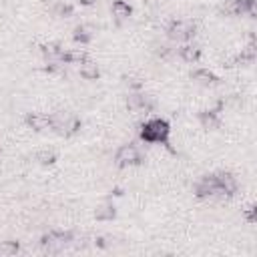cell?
Here are the masks:
<instances>
[{
    "label": "cell",
    "instance_id": "6da1fadb",
    "mask_svg": "<svg viewBox=\"0 0 257 257\" xmlns=\"http://www.w3.org/2000/svg\"><path fill=\"white\" fill-rule=\"evenodd\" d=\"M169 122L165 118H149L141 124V139L145 143H161L169 147Z\"/></svg>",
    "mask_w": 257,
    "mask_h": 257
},
{
    "label": "cell",
    "instance_id": "7a4b0ae2",
    "mask_svg": "<svg viewBox=\"0 0 257 257\" xmlns=\"http://www.w3.org/2000/svg\"><path fill=\"white\" fill-rule=\"evenodd\" d=\"M50 128L56 131L62 137H72L78 128H80V118L72 112L66 110H58L50 114Z\"/></svg>",
    "mask_w": 257,
    "mask_h": 257
},
{
    "label": "cell",
    "instance_id": "3957f363",
    "mask_svg": "<svg viewBox=\"0 0 257 257\" xmlns=\"http://www.w3.org/2000/svg\"><path fill=\"white\" fill-rule=\"evenodd\" d=\"M70 241H72V233H70V231H48V233L42 235L40 245H42V249L48 251V253H58V251H62Z\"/></svg>",
    "mask_w": 257,
    "mask_h": 257
},
{
    "label": "cell",
    "instance_id": "277c9868",
    "mask_svg": "<svg viewBox=\"0 0 257 257\" xmlns=\"http://www.w3.org/2000/svg\"><path fill=\"white\" fill-rule=\"evenodd\" d=\"M195 32H197V26L191 20H173L167 26V36H169V40H175V42H185V40L193 38Z\"/></svg>",
    "mask_w": 257,
    "mask_h": 257
},
{
    "label": "cell",
    "instance_id": "5b68a950",
    "mask_svg": "<svg viewBox=\"0 0 257 257\" xmlns=\"http://www.w3.org/2000/svg\"><path fill=\"white\" fill-rule=\"evenodd\" d=\"M195 195H197L199 199H217V197H225V193H223V189L219 187L215 175H207V177H203L201 181H197V185H195Z\"/></svg>",
    "mask_w": 257,
    "mask_h": 257
},
{
    "label": "cell",
    "instance_id": "8992f818",
    "mask_svg": "<svg viewBox=\"0 0 257 257\" xmlns=\"http://www.w3.org/2000/svg\"><path fill=\"white\" fill-rule=\"evenodd\" d=\"M114 161L118 167H135V165H141L143 163V153L135 147V145H122L116 155H114Z\"/></svg>",
    "mask_w": 257,
    "mask_h": 257
},
{
    "label": "cell",
    "instance_id": "52a82bcc",
    "mask_svg": "<svg viewBox=\"0 0 257 257\" xmlns=\"http://www.w3.org/2000/svg\"><path fill=\"white\" fill-rule=\"evenodd\" d=\"M126 108H128L131 112H135V114H139V112H149V110L153 108V100H151V96H147V94H143V92H139V90H133V92H128V96H126Z\"/></svg>",
    "mask_w": 257,
    "mask_h": 257
},
{
    "label": "cell",
    "instance_id": "ba28073f",
    "mask_svg": "<svg viewBox=\"0 0 257 257\" xmlns=\"http://www.w3.org/2000/svg\"><path fill=\"white\" fill-rule=\"evenodd\" d=\"M42 56H44L46 64H66V50L56 42L44 44L42 46Z\"/></svg>",
    "mask_w": 257,
    "mask_h": 257
},
{
    "label": "cell",
    "instance_id": "9c48e42d",
    "mask_svg": "<svg viewBox=\"0 0 257 257\" xmlns=\"http://www.w3.org/2000/svg\"><path fill=\"white\" fill-rule=\"evenodd\" d=\"M26 124L32 131H36V133L48 131L50 128V114H44V112H28L26 114Z\"/></svg>",
    "mask_w": 257,
    "mask_h": 257
},
{
    "label": "cell",
    "instance_id": "30bf717a",
    "mask_svg": "<svg viewBox=\"0 0 257 257\" xmlns=\"http://www.w3.org/2000/svg\"><path fill=\"white\" fill-rule=\"evenodd\" d=\"M215 177H217V183H219V187L223 189L225 197H231V195L237 193L239 183H237V179H235L231 173H217Z\"/></svg>",
    "mask_w": 257,
    "mask_h": 257
},
{
    "label": "cell",
    "instance_id": "8fae6325",
    "mask_svg": "<svg viewBox=\"0 0 257 257\" xmlns=\"http://www.w3.org/2000/svg\"><path fill=\"white\" fill-rule=\"evenodd\" d=\"M110 12H112V18L120 24V22H124V20L133 14V8H131V4L124 2V0H114L112 6H110Z\"/></svg>",
    "mask_w": 257,
    "mask_h": 257
},
{
    "label": "cell",
    "instance_id": "7c38bea8",
    "mask_svg": "<svg viewBox=\"0 0 257 257\" xmlns=\"http://www.w3.org/2000/svg\"><path fill=\"white\" fill-rule=\"evenodd\" d=\"M191 78L195 82L203 84V86H215V84H219V78L211 70H207V68H197L195 72H191Z\"/></svg>",
    "mask_w": 257,
    "mask_h": 257
},
{
    "label": "cell",
    "instance_id": "4fadbf2b",
    "mask_svg": "<svg viewBox=\"0 0 257 257\" xmlns=\"http://www.w3.org/2000/svg\"><path fill=\"white\" fill-rule=\"evenodd\" d=\"M219 12L225 16H241V14H245V2L243 0H225L221 4Z\"/></svg>",
    "mask_w": 257,
    "mask_h": 257
},
{
    "label": "cell",
    "instance_id": "5bb4252c",
    "mask_svg": "<svg viewBox=\"0 0 257 257\" xmlns=\"http://www.w3.org/2000/svg\"><path fill=\"white\" fill-rule=\"evenodd\" d=\"M179 56H181V60L193 64V62H197L201 58V48L197 44H183L179 48Z\"/></svg>",
    "mask_w": 257,
    "mask_h": 257
},
{
    "label": "cell",
    "instance_id": "9a60e30c",
    "mask_svg": "<svg viewBox=\"0 0 257 257\" xmlns=\"http://www.w3.org/2000/svg\"><path fill=\"white\" fill-rule=\"evenodd\" d=\"M94 217H96V221H112L116 217V209L110 201H104L94 209Z\"/></svg>",
    "mask_w": 257,
    "mask_h": 257
},
{
    "label": "cell",
    "instance_id": "2e32d148",
    "mask_svg": "<svg viewBox=\"0 0 257 257\" xmlns=\"http://www.w3.org/2000/svg\"><path fill=\"white\" fill-rule=\"evenodd\" d=\"M199 120H201L203 128H209V131L221 126V120H219L217 110H203V112H199Z\"/></svg>",
    "mask_w": 257,
    "mask_h": 257
},
{
    "label": "cell",
    "instance_id": "e0dca14e",
    "mask_svg": "<svg viewBox=\"0 0 257 257\" xmlns=\"http://www.w3.org/2000/svg\"><path fill=\"white\" fill-rule=\"evenodd\" d=\"M78 72H80V76L86 78V80H94V78H98V74H100L96 62H92V60H82L80 66H78Z\"/></svg>",
    "mask_w": 257,
    "mask_h": 257
},
{
    "label": "cell",
    "instance_id": "ac0fdd59",
    "mask_svg": "<svg viewBox=\"0 0 257 257\" xmlns=\"http://www.w3.org/2000/svg\"><path fill=\"white\" fill-rule=\"evenodd\" d=\"M72 38H74L76 42H80V44H88V42L92 40V30H90L88 26L80 24V26H76V28H74Z\"/></svg>",
    "mask_w": 257,
    "mask_h": 257
},
{
    "label": "cell",
    "instance_id": "d6986e66",
    "mask_svg": "<svg viewBox=\"0 0 257 257\" xmlns=\"http://www.w3.org/2000/svg\"><path fill=\"white\" fill-rule=\"evenodd\" d=\"M34 159L40 163V165H52L54 161H56V153L52 151V149H42V151H38L36 155H34Z\"/></svg>",
    "mask_w": 257,
    "mask_h": 257
},
{
    "label": "cell",
    "instance_id": "ffe728a7",
    "mask_svg": "<svg viewBox=\"0 0 257 257\" xmlns=\"http://www.w3.org/2000/svg\"><path fill=\"white\" fill-rule=\"evenodd\" d=\"M20 245L16 241H0V255H16Z\"/></svg>",
    "mask_w": 257,
    "mask_h": 257
},
{
    "label": "cell",
    "instance_id": "44dd1931",
    "mask_svg": "<svg viewBox=\"0 0 257 257\" xmlns=\"http://www.w3.org/2000/svg\"><path fill=\"white\" fill-rule=\"evenodd\" d=\"M243 217H245V221L247 223H255L257 221V209H255V205H249V207H245L243 209Z\"/></svg>",
    "mask_w": 257,
    "mask_h": 257
},
{
    "label": "cell",
    "instance_id": "7402d4cb",
    "mask_svg": "<svg viewBox=\"0 0 257 257\" xmlns=\"http://www.w3.org/2000/svg\"><path fill=\"white\" fill-rule=\"evenodd\" d=\"M54 12H56V16H64V18H68V16H72L74 10H72L70 4H56Z\"/></svg>",
    "mask_w": 257,
    "mask_h": 257
},
{
    "label": "cell",
    "instance_id": "603a6c76",
    "mask_svg": "<svg viewBox=\"0 0 257 257\" xmlns=\"http://www.w3.org/2000/svg\"><path fill=\"white\" fill-rule=\"evenodd\" d=\"M245 2V14L255 18L257 16V0H243Z\"/></svg>",
    "mask_w": 257,
    "mask_h": 257
},
{
    "label": "cell",
    "instance_id": "cb8c5ba5",
    "mask_svg": "<svg viewBox=\"0 0 257 257\" xmlns=\"http://www.w3.org/2000/svg\"><path fill=\"white\" fill-rule=\"evenodd\" d=\"M157 54H159L161 58H169V56L173 54V48L167 46V44H161V46H157Z\"/></svg>",
    "mask_w": 257,
    "mask_h": 257
},
{
    "label": "cell",
    "instance_id": "d4e9b609",
    "mask_svg": "<svg viewBox=\"0 0 257 257\" xmlns=\"http://www.w3.org/2000/svg\"><path fill=\"white\" fill-rule=\"evenodd\" d=\"M78 2H80L82 6H90V4H94L96 0H78Z\"/></svg>",
    "mask_w": 257,
    "mask_h": 257
}]
</instances>
